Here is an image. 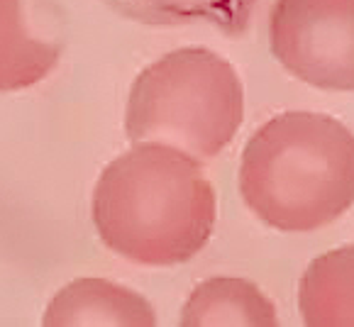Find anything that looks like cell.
I'll return each instance as SVG.
<instances>
[{
	"label": "cell",
	"instance_id": "1",
	"mask_svg": "<svg viewBox=\"0 0 354 327\" xmlns=\"http://www.w3.org/2000/svg\"><path fill=\"white\" fill-rule=\"evenodd\" d=\"M218 203L198 159L164 142H137L103 169L93 223L108 250L145 266H176L208 244Z\"/></svg>",
	"mask_w": 354,
	"mask_h": 327
},
{
	"label": "cell",
	"instance_id": "2",
	"mask_svg": "<svg viewBox=\"0 0 354 327\" xmlns=\"http://www.w3.org/2000/svg\"><path fill=\"white\" fill-rule=\"evenodd\" d=\"M240 193L247 208L281 232H313L354 205V132L339 120L288 110L245 144Z\"/></svg>",
	"mask_w": 354,
	"mask_h": 327
},
{
	"label": "cell",
	"instance_id": "3",
	"mask_svg": "<svg viewBox=\"0 0 354 327\" xmlns=\"http://www.w3.org/2000/svg\"><path fill=\"white\" fill-rule=\"evenodd\" d=\"M245 118L234 66L205 47H183L149 64L130 88L125 132L132 144L164 142L201 159L218 156Z\"/></svg>",
	"mask_w": 354,
	"mask_h": 327
},
{
	"label": "cell",
	"instance_id": "4",
	"mask_svg": "<svg viewBox=\"0 0 354 327\" xmlns=\"http://www.w3.org/2000/svg\"><path fill=\"white\" fill-rule=\"evenodd\" d=\"M269 39L296 78L323 91H354V0H277Z\"/></svg>",
	"mask_w": 354,
	"mask_h": 327
},
{
	"label": "cell",
	"instance_id": "5",
	"mask_svg": "<svg viewBox=\"0 0 354 327\" xmlns=\"http://www.w3.org/2000/svg\"><path fill=\"white\" fill-rule=\"evenodd\" d=\"M47 327H154L156 315L147 298L105 279H78L49 301Z\"/></svg>",
	"mask_w": 354,
	"mask_h": 327
},
{
	"label": "cell",
	"instance_id": "6",
	"mask_svg": "<svg viewBox=\"0 0 354 327\" xmlns=\"http://www.w3.org/2000/svg\"><path fill=\"white\" fill-rule=\"evenodd\" d=\"M183 327H277V308L257 283L234 276L208 279L193 288L181 310Z\"/></svg>",
	"mask_w": 354,
	"mask_h": 327
},
{
	"label": "cell",
	"instance_id": "7",
	"mask_svg": "<svg viewBox=\"0 0 354 327\" xmlns=\"http://www.w3.org/2000/svg\"><path fill=\"white\" fill-rule=\"evenodd\" d=\"M298 308L308 327H354V242L308 264L298 281Z\"/></svg>",
	"mask_w": 354,
	"mask_h": 327
},
{
	"label": "cell",
	"instance_id": "8",
	"mask_svg": "<svg viewBox=\"0 0 354 327\" xmlns=\"http://www.w3.org/2000/svg\"><path fill=\"white\" fill-rule=\"evenodd\" d=\"M62 44L44 39L27 20V0H0V91H22L52 73Z\"/></svg>",
	"mask_w": 354,
	"mask_h": 327
},
{
	"label": "cell",
	"instance_id": "9",
	"mask_svg": "<svg viewBox=\"0 0 354 327\" xmlns=\"http://www.w3.org/2000/svg\"><path fill=\"white\" fill-rule=\"evenodd\" d=\"M110 10L142 25L176 27L208 22L230 37L247 32L259 0H103Z\"/></svg>",
	"mask_w": 354,
	"mask_h": 327
}]
</instances>
